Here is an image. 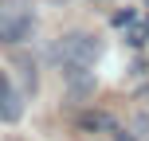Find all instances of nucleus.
Here are the masks:
<instances>
[{"instance_id":"1","label":"nucleus","mask_w":149,"mask_h":141,"mask_svg":"<svg viewBox=\"0 0 149 141\" xmlns=\"http://www.w3.org/2000/svg\"><path fill=\"white\" fill-rule=\"evenodd\" d=\"M36 31L31 0H0V43H24Z\"/></svg>"},{"instance_id":"2","label":"nucleus","mask_w":149,"mask_h":141,"mask_svg":"<svg viewBox=\"0 0 149 141\" xmlns=\"http://www.w3.org/2000/svg\"><path fill=\"white\" fill-rule=\"evenodd\" d=\"M55 59L67 67V63H74V67H94L98 59H102V39L90 35V31H67V35L55 43Z\"/></svg>"},{"instance_id":"3","label":"nucleus","mask_w":149,"mask_h":141,"mask_svg":"<svg viewBox=\"0 0 149 141\" xmlns=\"http://www.w3.org/2000/svg\"><path fill=\"white\" fill-rule=\"evenodd\" d=\"M63 78H67V86H71L74 98H90L98 90V74L90 71V67H74V63H67V67H63Z\"/></svg>"},{"instance_id":"4","label":"nucleus","mask_w":149,"mask_h":141,"mask_svg":"<svg viewBox=\"0 0 149 141\" xmlns=\"http://www.w3.org/2000/svg\"><path fill=\"white\" fill-rule=\"evenodd\" d=\"M24 118V98H20V90L8 82V74L0 71V122H20Z\"/></svg>"},{"instance_id":"5","label":"nucleus","mask_w":149,"mask_h":141,"mask_svg":"<svg viewBox=\"0 0 149 141\" xmlns=\"http://www.w3.org/2000/svg\"><path fill=\"white\" fill-rule=\"evenodd\" d=\"M79 129H86V133H94V129H118V122L110 118V114H98V110H90V114H82L79 118Z\"/></svg>"},{"instance_id":"6","label":"nucleus","mask_w":149,"mask_h":141,"mask_svg":"<svg viewBox=\"0 0 149 141\" xmlns=\"http://www.w3.org/2000/svg\"><path fill=\"white\" fill-rule=\"evenodd\" d=\"M145 39H149V28H145V24H130V28H126V43L130 47H145Z\"/></svg>"},{"instance_id":"7","label":"nucleus","mask_w":149,"mask_h":141,"mask_svg":"<svg viewBox=\"0 0 149 141\" xmlns=\"http://www.w3.org/2000/svg\"><path fill=\"white\" fill-rule=\"evenodd\" d=\"M20 71H24V90H28V94H36V86H39V74H36V63H20Z\"/></svg>"},{"instance_id":"8","label":"nucleus","mask_w":149,"mask_h":141,"mask_svg":"<svg viewBox=\"0 0 149 141\" xmlns=\"http://www.w3.org/2000/svg\"><path fill=\"white\" fill-rule=\"evenodd\" d=\"M130 24H137V12H134V8H122V12H114V28H130Z\"/></svg>"},{"instance_id":"9","label":"nucleus","mask_w":149,"mask_h":141,"mask_svg":"<svg viewBox=\"0 0 149 141\" xmlns=\"http://www.w3.org/2000/svg\"><path fill=\"white\" fill-rule=\"evenodd\" d=\"M134 129H137V137H149V118H145V114L134 122Z\"/></svg>"},{"instance_id":"10","label":"nucleus","mask_w":149,"mask_h":141,"mask_svg":"<svg viewBox=\"0 0 149 141\" xmlns=\"http://www.w3.org/2000/svg\"><path fill=\"white\" fill-rule=\"evenodd\" d=\"M114 141H137V133H126V129H114Z\"/></svg>"},{"instance_id":"11","label":"nucleus","mask_w":149,"mask_h":141,"mask_svg":"<svg viewBox=\"0 0 149 141\" xmlns=\"http://www.w3.org/2000/svg\"><path fill=\"white\" fill-rule=\"evenodd\" d=\"M51 4H59V0H51Z\"/></svg>"},{"instance_id":"12","label":"nucleus","mask_w":149,"mask_h":141,"mask_svg":"<svg viewBox=\"0 0 149 141\" xmlns=\"http://www.w3.org/2000/svg\"><path fill=\"white\" fill-rule=\"evenodd\" d=\"M145 8H149V0H145Z\"/></svg>"},{"instance_id":"13","label":"nucleus","mask_w":149,"mask_h":141,"mask_svg":"<svg viewBox=\"0 0 149 141\" xmlns=\"http://www.w3.org/2000/svg\"><path fill=\"white\" fill-rule=\"evenodd\" d=\"M145 28H149V24H145Z\"/></svg>"}]
</instances>
